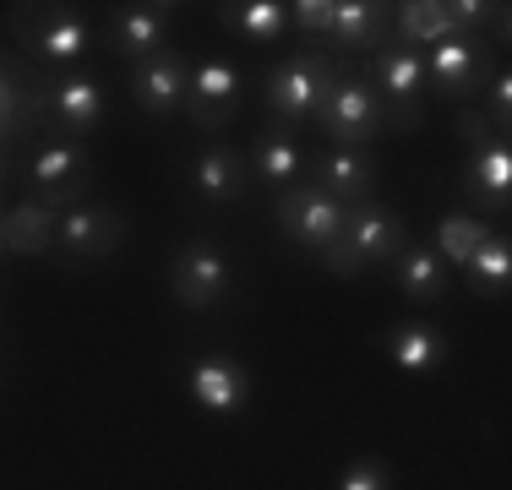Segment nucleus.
Here are the masks:
<instances>
[{"label": "nucleus", "instance_id": "1", "mask_svg": "<svg viewBox=\"0 0 512 490\" xmlns=\"http://www.w3.org/2000/svg\"><path fill=\"white\" fill-rule=\"evenodd\" d=\"M338 55L327 44H311V49H295V55H284L273 66V77H267V115L278 120V126H306V120L322 115V104L333 98L338 88Z\"/></svg>", "mask_w": 512, "mask_h": 490}, {"label": "nucleus", "instance_id": "2", "mask_svg": "<svg viewBox=\"0 0 512 490\" xmlns=\"http://www.w3.org/2000/svg\"><path fill=\"white\" fill-rule=\"evenodd\" d=\"M409 245V224L398 207H382L371 196V202H355L344 213V235L322 251L327 273L338 278H360L365 267H393V256Z\"/></svg>", "mask_w": 512, "mask_h": 490}, {"label": "nucleus", "instance_id": "3", "mask_svg": "<svg viewBox=\"0 0 512 490\" xmlns=\"http://www.w3.org/2000/svg\"><path fill=\"white\" fill-rule=\"evenodd\" d=\"M11 39L39 66L77 71L88 60V49L99 44V28L77 6H11Z\"/></svg>", "mask_w": 512, "mask_h": 490}, {"label": "nucleus", "instance_id": "4", "mask_svg": "<svg viewBox=\"0 0 512 490\" xmlns=\"http://www.w3.org/2000/svg\"><path fill=\"white\" fill-rule=\"evenodd\" d=\"M365 82L376 88V98H382V109H387V126L393 131H420V120H425V66H420V49H409V44H382L371 60H365Z\"/></svg>", "mask_w": 512, "mask_h": 490}, {"label": "nucleus", "instance_id": "5", "mask_svg": "<svg viewBox=\"0 0 512 490\" xmlns=\"http://www.w3.org/2000/svg\"><path fill=\"white\" fill-rule=\"evenodd\" d=\"M496 60H502V55H491V44H485L480 33H453V39L431 44L420 55L425 88H436V98H447V104L469 109L474 98H480L485 77L496 71Z\"/></svg>", "mask_w": 512, "mask_h": 490}, {"label": "nucleus", "instance_id": "6", "mask_svg": "<svg viewBox=\"0 0 512 490\" xmlns=\"http://www.w3.org/2000/svg\"><path fill=\"white\" fill-rule=\"evenodd\" d=\"M33 109L39 120H50L60 131V142H82L104 126V88L88 77V71H55V77L33 82Z\"/></svg>", "mask_w": 512, "mask_h": 490}, {"label": "nucleus", "instance_id": "7", "mask_svg": "<svg viewBox=\"0 0 512 490\" xmlns=\"http://www.w3.org/2000/svg\"><path fill=\"white\" fill-rule=\"evenodd\" d=\"M316 126L327 131L333 147H371L387 131V109H382V98H376V88L365 77H338V88L322 104Z\"/></svg>", "mask_w": 512, "mask_h": 490}, {"label": "nucleus", "instance_id": "8", "mask_svg": "<svg viewBox=\"0 0 512 490\" xmlns=\"http://www.w3.org/2000/svg\"><path fill=\"white\" fill-rule=\"evenodd\" d=\"M273 213H278V229H284L289 240L322 256L327 245L344 235V213H349V207L338 202V196H327L322 186H284V191H278V202H273Z\"/></svg>", "mask_w": 512, "mask_h": 490}, {"label": "nucleus", "instance_id": "9", "mask_svg": "<svg viewBox=\"0 0 512 490\" xmlns=\"http://www.w3.org/2000/svg\"><path fill=\"white\" fill-rule=\"evenodd\" d=\"M235 273H229V256L213 240H186L169 256V294H175L186 311H213L229 294Z\"/></svg>", "mask_w": 512, "mask_h": 490}, {"label": "nucleus", "instance_id": "10", "mask_svg": "<svg viewBox=\"0 0 512 490\" xmlns=\"http://www.w3.org/2000/svg\"><path fill=\"white\" fill-rule=\"evenodd\" d=\"M88 175H93V158L82 142H50L33 153L28 164V180H33V207L50 213V207H71L82 191H88Z\"/></svg>", "mask_w": 512, "mask_h": 490}, {"label": "nucleus", "instance_id": "11", "mask_svg": "<svg viewBox=\"0 0 512 490\" xmlns=\"http://www.w3.org/2000/svg\"><path fill=\"white\" fill-rule=\"evenodd\" d=\"M240 93H246V82H240V66H235V60H224V55L197 60V66H191V93H186L191 126L224 131L229 120L240 115Z\"/></svg>", "mask_w": 512, "mask_h": 490}, {"label": "nucleus", "instance_id": "12", "mask_svg": "<svg viewBox=\"0 0 512 490\" xmlns=\"http://www.w3.org/2000/svg\"><path fill=\"white\" fill-rule=\"evenodd\" d=\"M175 11H180V6H164V0H148V6H115V11L104 17V33H99V39L115 49V55H126L131 66H137V60H148V55H158V49H169Z\"/></svg>", "mask_w": 512, "mask_h": 490}, {"label": "nucleus", "instance_id": "13", "mask_svg": "<svg viewBox=\"0 0 512 490\" xmlns=\"http://www.w3.org/2000/svg\"><path fill=\"white\" fill-rule=\"evenodd\" d=\"M512 137H485L469 147V164H463V196L474 202V218L480 213H507L512 202Z\"/></svg>", "mask_w": 512, "mask_h": 490}, {"label": "nucleus", "instance_id": "14", "mask_svg": "<svg viewBox=\"0 0 512 490\" xmlns=\"http://www.w3.org/2000/svg\"><path fill=\"white\" fill-rule=\"evenodd\" d=\"M126 240V224H120L115 207H71L66 218L55 224V251L66 256V262H99V256H109L115 245Z\"/></svg>", "mask_w": 512, "mask_h": 490}, {"label": "nucleus", "instance_id": "15", "mask_svg": "<svg viewBox=\"0 0 512 490\" xmlns=\"http://www.w3.org/2000/svg\"><path fill=\"white\" fill-rule=\"evenodd\" d=\"M186 93H191V66L180 55H169V49H158V55L131 66V98L148 115H180Z\"/></svg>", "mask_w": 512, "mask_h": 490}, {"label": "nucleus", "instance_id": "16", "mask_svg": "<svg viewBox=\"0 0 512 490\" xmlns=\"http://www.w3.org/2000/svg\"><path fill=\"white\" fill-rule=\"evenodd\" d=\"M191 186L207 207H235L251 196V169H246V153H235L229 142H207L191 164Z\"/></svg>", "mask_w": 512, "mask_h": 490}, {"label": "nucleus", "instance_id": "17", "mask_svg": "<svg viewBox=\"0 0 512 490\" xmlns=\"http://www.w3.org/2000/svg\"><path fill=\"white\" fill-rule=\"evenodd\" d=\"M191 398L202 403L207 414H240L251 403V376L235 354H202L191 365Z\"/></svg>", "mask_w": 512, "mask_h": 490}, {"label": "nucleus", "instance_id": "18", "mask_svg": "<svg viewBox=\"0 0 512 490\" xmlns=\"http://www.w3.org/2000/svg\"><path fill=\"white\" fill-rule=\"evenodd\" d=\"M387 28H393V6L382 0H338L333 6V28H327V49L333 55H360V49H382Z\"/></svg>", "mask_w": 512, "mask_h": 490}, {"label": "nucleus", "instance_id": "19", "mask_svg": "<svg viewBox=\"0 0 512 490\" xmlns=\"http://www.w3.org/2000/svg\"><path fill=\"white\" fill-rule=\"evenodd\" d=\"M316 186H322L327 196H338L344 207L371 202V196H376V158H371V147H327V153L316 158Z\"/></svg>", "mask_w": 512, "mask_h": 490}, {"label": "nucleus", "instance_id": "20", "mask_svg": "<svg viewBox=\"0 0 512 490\" xmlns=\"http://www.w3.org/2000/svg\"><path fill=\"white\" fill-rule=\"evenodd\" d=\"M246 169H251V180H262V186H273V191L295 186L300 169H306V147H300L295 126H278V120H273V126L256 131Z\"/></svg>", "mask_w": 512, "mask_h": 490}, {"label": "nucleus", "instance_id": "21", "mask_svg": "<svg viewBox=\"0 0 512 490\" xmlns=\"http://www.w3.org/2000/svg\"><path fill=\"white\" fill-rule=\"evenodd\" d=\"M382 349H387V360H393L404 376H431V371L447 365V338L436 333V327H425V322L393 327V333L382 338Z\"/></svg>", "mask_w": 512, "mask_h": 490}, {"label": "nucleus", "instance_id": "22", "mask_svg": "<svg viewBox=\"0 0 512 490\" xmlns=\"http://www.w3.org/2000/svg\"><path fill=\"white\" fill-rule=\"evenodd\" d=\"M393 284L404 289L414 305H436V300H447V262L431 245H404V251L393 256Z\"/></svg>", "mask_w": 512, "mask_h": 490}, {"label": "nucleus", "instance_id": "23", "mask_svg": "<svg viewBox=\"0 0 512 490\" xmlns=\"http://www.w3.org/2000/svg\"><path fill=\"white\" fill-rule=\"evenodd\" d=\"M463 284L469 294H480V300H502L507 284H512V240L507 229H491V235L480 240V251L463 262Z\"/></svg>", "mask_w": 512, "mask_h": 490}, {"label": "nucleus", "instance_id": "24", "mask_svg": "<svg viewBox=\"0 0 512 490\" xmlns=\"http://www.w3.org/2000/svg\"><path fill=\"white\" fill-rule=\"evenodd\" d=\"M39 109H33V82L22 77L17 60H0V147L33 137Z\"/></svg>", "mask_w": 512, "mask_h": 490}, {"label": "nucleus", "instance_id": "25", "mask_svg": "<svg viewBox=\"0 0 512 490\" xmlns=\"http://www.w3.org/2000/svg\"><path fill=\"white\" fill-rule=\"evenodd\" d=\"M218 22H224L229 33H240V39H251V44H273V39H284V28H289V6H284V0L218 6Z\"/></svg>", "mask_w": 512, "mask_h": 490}, {"label": "nucleus", "instance_id": "26", "mask_svg": "<svg viewBox=\"0 0 512 490\" xmlns=\"http://www.w3.org/2000/svg\"><path fill=\"white\" fill-rule=\"evenodd\" d=\"M485 235H491V224H485V218H474V213H447L442 224H436V245H431V251L442 256L447 267H463L474 251H480Z\"/></svg>", "mask_w": 512, "mask_h": 490}, {"label": "nucleus", "instance_id": "27", "mask_svg": "<svg viewBox=\"0 0 512 490\" xmlns=\"http://www.w3.org/2000/svg\"><path fill=\"white\" fill-rule=\"evenodd\" d=\"M480 98H485L480 115L491 120V131H496V137H507V131H512V71H507V60H496V71L485 77ZM480 98H474V104H480Z\"/></svg>", "mask_w": 512, "mask_h": 490}, {"label": "nucleus", "instance_id": "28", "mask_svg": "<svg viewBox=\"0 0 512 490\" xmlns=\"http://www.w3.org/2000/svg\"><path fill=\"white\" fill-rule=\"evenodd\" d=\"M338 490H393V469L382 458H355L338 474Z\"/></svg>", "mask_w": 512, "mask_h": 490}, {"label": "nucleus", "instance_id": "29", "mask_svg": "<svg viewBox=\"0 0 512 490\" xmlns=\"http://www.w3.org/2000/svg\"><path fill=\"white\" fill-rule=\"evenodd\" d=\"M333 6H338V0H300V6H289V17L300 22V33H311V39L327 44V28H333Z\"/></svg>", "mask_w": 512, "mask_h": 490}, {"label": "nucleus", "instance_id": "30", "mask_svg": "<svg viewBox=\"0 0 512 490\" xmlns=\"http://www.w3.org/2000/svg\"><path fill=\"white\" fill-rule=\"evenodd\" d=\"M0 186H6V147H0Z\"/></svg>", "mask_w": 512, "mask_h": 490}]
</instances>
